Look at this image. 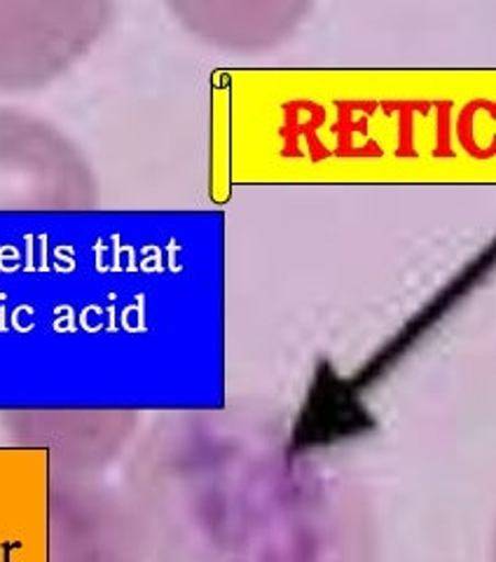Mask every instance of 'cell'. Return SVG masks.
Returning <instances> with one entry per match:
<instances>
[{"mask_svg": "<svg viewBox=\"0 0 496 562\" xmlns=\"http://www.w3.org/2000/svg\"><path fill=\"white\" fill-rule=\"evenodd\" d=\"M494 562H496V539H494Z\"/></svg>", "mask_w": 496, "mask_h": 562, "instance_id": "1", "label": "cell"}]
</instances>
